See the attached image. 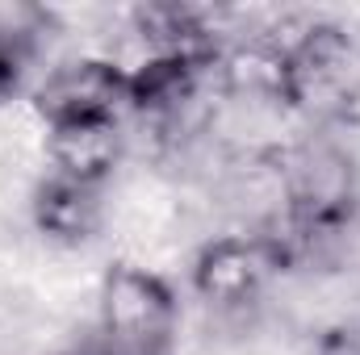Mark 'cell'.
<instances>
[{
  "label": "cell",
  "instance_id": "3957f363",
  "mask_svg": "<svg viewBox=\"0 0 360 355\" xmlns=\"http://www.w3.org/2000/svg\"><path fill=\"white\" fill-rule=\"evenodd\" d=\"M285 213L293 234H331L352 217V159L331 142H306L285 163Z\"/></svg>",
  "mask_w": 360,
  "mask_h": 355
},
{
  "label": "cell",
  "instance_id": "5b68a950",
  "mask_svg": "<svg viewBox=\"0 0 360 355\" xmlns=\"http://www.w3.org/2000/svg\"><path fill=\"white\" fill-rule=\"evenodd\" d=\"M34 109L46 126L76 117H122L130 109V76L113 59L63 63L34 92Z\"/></svg>",
  "mask_w": 360,
  "mask_h": 355
},
{
  "label": "cell",
  "instance_id": "ba28073f",
  "mask_svg": "<svg viewBox=\"0 0 360 355\" xmlns=\"http://www.w3.org/2000/svg\"><path fill=\"white\" fill-rule=\"evenodd\" d=\"M25 80V51L17 46V38H0V105H8Z\"/></svg>",
  "mask_w": 360,
  "mask_h": 355
},
{
  "label": "cell",
  "instance_id": "8992f818",
  "mask_svg": "<svg viewBox=\"0 0 360 355\" xmlns=\"http://www.w3.org/2000/svg\"><path fill=\"white\" fill-rule=\"evenodd\" d=\"M126 155L122 117H76L46 126V159L51 176L101 188Z\"/></svg>",
  "mask_w": 360,
  "mask_h": 355
},
{
  "label": "cell",
  "instance_id": "52a82bcc",
  "mask_svg": "<svg viewBox=\"0 0 360 355\" xmlns=\"http://www.w3.org/2000/svg\"><path fill=\"white\" fill-rule=\"evenodd\" d=\"M101 222H105L101 188L76 184V180H63V176H46L34 188V226L51 243L80 247V243L96 239Z\"/></svg>",
  "mask_w": 360,
  "mask_h": 355
},
{
  "label": "cell",
  "instance_id": "7a4b0ae2",
  "mask_svg": "<svg viewBox=\"0 0 360 355\" xmlns=\"http://www.w3.org/2000/svg\"><path fill=\"white\" fill-rule=\"evenodd\" d=\"M289 100L310 121H340L360 105V42L340 21H314L285 38Z\"/></svg>",
  "mask_w": 360,
  "mask_h": 355
},
{
  "label": "cell",
  "instance_id": "30bf717a",
  "mask_svg": "<svg viewBox=\"0 0 360 355\" xmlns=\"http://www.w3.org/2000/svg\"><path fill=\"white\" fill-rule=\"evenodd\" d=\"M46 355H96V347H59V351H46Z\"/></svg>",
  "mask_w": 360,
  "mask_h": 355
},
{
  "label": "cell",
  "instance_id": "6da1fadb",
  "mask_svg": "<svg viewBox=\"0 0 360 355\" xmlns=\"http://www.w3.org/2000/svg\"><path fill=\"white\" fill-rule=\"evenodd\" d=\"M180 301L172 284L147 267L117 260L101 276L96 355H176Z\"/></svg>",
  "mask_w": 360,
  "mask_h": 355
},
{
  "label": "cell",
  "instance_id": "9c48e42d",
  "mask_svg": "<svg viewBox=\"0 0 360 355\" xmlns=\"http://www.w3.org/2000/svg\"><path fill=\"white\" fill-rule=\"evenodd\" d=\"M340 355H360V330H348V339H335Z\"/></svg>",
  "mask_w": 360,
  "mask_h": 355
},
{
  "label": "cell",
  "instance_id": "277c9868",
  "mask_svg": "<svg viewBox=\"0 0 360 355\" xmlns=\"http://www.w3.org/2000/svg\"><path fill=\"white\" fill-rule=\"evenodd\" d=\"M289 264V247L276 234H222L210 239L188 267L193 293L210 305L235 309L260 297V288L269 284L281 267Z\"/></svg>",
  "mask_w": 360,
  "mask_h": 355
}]
</instances>
